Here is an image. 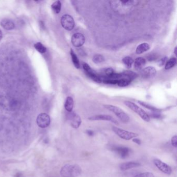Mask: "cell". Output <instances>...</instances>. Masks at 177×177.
Instances as JSON below:
<instances>
[{"mask_svg":"<svg viewBox=\"0 0 177 177\" xmlns=\"http://www.w3.org/2000/svg\"><path fill=\"white\" fill-rule=\"evenodd\" d=\"M81 172V168L77 164H67L63 166L60 170V174L62 177H77Z\"/></svg>","mask_w":177,"mask_h":177,"instance_id":"1","label":"cell"},{"mask_svg":"<svg viewBox=\"0 0 177 177\" xmlns=\"http://www.w3.org/2000/svg\"><path fill=\"white\" fill-rule=\"evenodd\" d=\"M105 108L112 112L114 113L116 116L120 119L123 123H127L130 120L129 115L127 114L121 108L118 107L115 105H104Z\"/></svg>","mask_w":177,"mask_h":177,"instance_id":"2","label":"cell"},{"mask_svg":"<svg viewBox=\"0 0 177 177\" xmlns=\"http://www.w3.org/2000/svg\"><path fill=\"white\" fill-rule=\"evenodd\" d=\"M124 104L130 109L132 110L134 112L136 113L144 121H146V122H150V117L149 115L148 114H147L143 109L140 108L139 106L129 101H124Z\"/></svg>","mask_w":177,"mask_h":177,"instance_id":"3","label":"cell"},{"mask_svg":"<svg viewBox=\"0 0 177 177\" xmlns=\"http://www.w3.org/2000/svg\"><path fill=\"white\" fill-rule=\"evenodd\" d=\"M112 129L113 131L118 136L126 140H129L138 136V134L134 132L126 131L124 129H121L120 128L114 126L113 127Z\"/></svg>","mask_w":177,"mask_h":177,"instance_id":"4","label":"cell"},{"mask_svg":"<svg viewBox=\"0 0 177 177\" xmlns=\"http://www.w3.org/2000/svg\"><path fill=\"white\" fill-rule=\"evenodd\" d=\"M83 68L87 77L91 79L93 81L96 82L98 83H102V80L100 77L99 74L93 70L87 63H84L83 64Z\"/></svg>","mask_w":177,"mask_h":177,"instance_id":"5","label":"cell"},{"mask_svg":"<svg viewBox=\"0 0 177 177\" xmlns=\"http://www.w3.org/2000/svg\"><path fill=\"white\" fill-rule=\"evenodd\" d=\"M61 24L64 29L68 31H71L75 26V22L73 18L70 15L66 14L61 18Z\"/></svg>","mask_w":177,"mask_h":177,"instance_id":"6","label":"cell"},{"mask_svg":"<svg viewBox=\"0 0 177 177\" xmlns=\"http://www.w3.org/2000/svg\"><path fill=\"white\" fill-rule=\"evenodd\" d=\"M36 123L40 128H47L50 124V116L47 113H42L38 116L36 118Z\"/></svg>","mask_w":177,"mask_h":177,"instance_id":"7","label":"cell"},{"mask_svg":"<svg viewBox=\"0 0 177 177\" xmlns=\"http://www.w3.org/2000/svg\"><path fill=\"white\" fill-rule=\"evenodd\" d=\"M68 114V119L70 122L71 126L74 128H78L81 124L82 120L79 115L73 112H69Z\"/></svg>","mask_w":177,"mask_h":177,"instance_id":"8","label":"cell"},{"mask_svg":"<svg viewBox=\"0 0 177 177\" xmlns=\"http://www.w3.org/2000/svg\"><path fill=\"white\" fill-rule=\"evenodd\" d=\"M85 38L84 35L81 33H75L72 36L71 42L74 47L79 48L84 45Z\"/></svg>","mask_w":177,"mask_h":177,"instance_id":"9","label":"cell"},{"mask_svg":"<svg viewBox=\"0 0 177 177\" xmlns=\"http://www.w3.org/2000/svg\"><path fill=\"white\" fill-rule=\"evenodd\" d=\"M153 162L154 165H155L156 167L163 173L168 175H170L171 174L172 172L171 168L166 163H164L161 160L157 159L154 160Z\"/></svg>","mask_w":177,"mask_h":177,"instance_id":"10","label":"cell"},{"mask_svg":"<svg viewBox=\"0 0 177 177\" xmlns=\"http://www.w3.org/2000/svg\"><path fill=\"white\" fill-rule=\"evenodd\" d=\"M156 70L155 68L149 66L142 69L141 75L142 77L145 79H151L155 77Z\"/></svg>","mask_w":177,"mask_h":177,"instance_id":"11","label":"cell"},{"mask_svg":"<svg viewBox=\"0 0 177 177\" xmlns=\"http://www.w3.org/2000/svg\"><path fill=\"white\" fill-rule=\"evenodd\" d=\"M112 150L117 153L122 158H127L128 157L130 150L128 147L122 146H115L112 148Z\"/></svg>","mask_w":177,"mask_h":177,"instance_id":"12","label":"cell"},{"mask_svg":"<svg viewBox=\"0 0 177 177\" xmlns=\"http://www.w3.org/2000/svg\"><path fill=\"white\" fill-rule=\"evenodd\" d=\"M89 120L91 121H109L115 124H118V123L116 120H115L114 117L112 116L106 114H100V115H95L88 118Z\"/></svg>","mask_w":177,"mask_h":177,"instance_id":"13","label":"cell"},{"mask_svg":"<svg viewBox=\"0 0 177 177\" xmlns=\"http://www.w3.org/2000/svg\"><path fill=\"white\" fill-rule=\"evenodd\" d=\"M140 166V164L134 162H129L126 163H123L120 165V169L122 171L129 170L134 168H136Z\"/></svg>","mask_w":177,"mask_h":177,"instance_id":"14","label":"cell"},{"mask_svg":"<svg viewBox=\"0 0 177 177\" xmlns=\"http://www.w3.org/2000/svg\"><path fill=\"white\" fill-rule=\"evenodd\" d=\"M146 63V60L143 57H138L134 62V66L135 69L140 71L143 69Z\"/></svg>","mask_w":177,"mask_h":177,"instance_id":"15","label":"cell"},{"mask_svg":"<svg viewBox=\"0 0 177 177\" xmlns=\"http://www.w3.org/2000/svg\"><path fill=\"white\" fill-rule=\"evenodd\" d=\"M1 24L4 29L7 30H12L14 29L15 26L14 22L8 19H3L1 22Z\"/></svg>","mask_w":177,"mask_h":177,"instance_id":"16","label":"cell"},{"mask_svg":"<svg viewBox=\"0 0 177 177\" xmlns=\"http://www.w3.org/2000/svg\"><path fill=\"white\" fill-rule=\"evenodd\" d=\"M150 46L148 43H141L137 46L136 50V53L137 54L140 55V54L148 51L150 49Z\"/></svg>","mask_w":177,"mask_h":177,"instance_id":"17","label":"cell"},{"mask_svg":"<svg viewBox=\"0 0 177 177\" xmlns=\"http://www.w3.org/2000/svg\"><path fill=\"white\" fill-rule=\"evenodd\" d=\"M121 74H122L121 78H126V79L130 80L132 82L134 79H136L137 77L138 76L137 74L135 72L132 71H129V70L125 71L122 73H121Z\"/></svg>","mask_w":177,"mask_h":177,"instance_id":"18","label":"cell"},{"mask_svg":"<svg viewBox=\"0 0 177 177\" xmlns=\"http://www.w3.org/2000/svg\"><path fill=\"white\" fill-rule=\"evenodd\" d=\"M74 106V100L71 97H68L65 103V108L68 112H72Z\"/></svg>","mask_w":177,"mask_h":177,"instance_id":"19","label":"cell"},{"mask_svg":"<svg viewBox=\"0 0 177 177\" xmlns=\"http://www.w3.org/2000/svg\"><path fill=\"white\" fill-rule=\"evenodd\" d=\"M70 55H71V59H72V62H73V64L74 65V67L77 69H79L81 67V65H80L79 60L76 54L74 53V51L72 49H71V50H70Z\"/></svg>","mask_w":177,"mask_h":177,"instance_id":"20","label":"cell"},{"mask_svg":"<svg viewBox=\"0 0 177 177\" xmlns=\"http://www.w3.org/2000/svg\"><path fill=\"white\" fill-rule=\"evenodd\" d=\"M134 62L133 59L129 56H126L122 59V62L127 69H130L132 68Z\"/></svg>","mask_w":177,"mask_h":177,"instance_id":"21","label":"cell"},{"mask_svg":"<svg viewBox=\"0 0 177 177\" xmlns=\"http://www.w3.org/2000/svg\"><path fill=\"white\" fill-rule=\"evenodd\" d=\"M177 63V59L176 57H172L170 58L166 62L165 68L166 70H169L174 67Z\"/></svg>","mask_w":177,"mask_h":177,"instance_id":"22","label":"cell"},{"mask_svg":"<svg viewBox=\"0 0 177 177\" xmlns=\"http://www.w3.org/2000/svg\"><path fill=\"white\" fill-rule=\"evenodd\" d=\"M52 9L55 14H59L61 9V3L60 1H56L51 6Z\"/></svg>","mask_w":177,"mask_h":177,"instance_id":"23","label":"cell"},{"mask_svg":"<svg viewBox=\"0 0 177 177\" xmlns=\"http://www.w3.org/2000/svg\"><path fill=\"white\" fill-rule=\"evenodd\" d=\"M138 103H139L140 105L144 107V108H146V109H148V110H151V111H153L154 112L157 113L158 112H160V109H158L157 108L153 107L152 105H149L148 103H146V102H142V101H138Z\"/></svg>","mask_w":177,"mask_h":177,"instance_id":"24","label":"cell"},{"mask_svg":"<svg viewBox=\"0 0 177 177\" xmlns=\"http://www.w3.org/2000/svg\"><path fill=\"white\" fill-rule=\"evenodd\" d=\"M34 48L36 49V50L39 53H41V54H44V53H45L46 50H47V48L45 46L40 42H38V43H36L34 45Z\"/></svg>","mask_w":177,"mask_h":177,"instance_id":"25","label":"cell"},{"mask_svg":"<svg viewBox=\"0 0 177 177\" xmlns=\"http://www.w3.org/2000/svg\"><path fill=\"white\" fill-rule=\"evenodd\" d=\"M92 60L95 63L98 64L104 62L105 61V59L102 55L100 54H96L93 56Z\"/></svg>","mask_w":177,"mask_h":177,"instance_id":"26","label":"cell"},{"mask_svg":"<svg viewBox=\"0 0 177 177\" xmlns=\"http://www.w3.org/2000/svg\"><path fill=\"white\" fill-rule=\"evenodd\" d=\"M132 81L126 78H121L118 80L117 85L120 87H126L128 86L131 83Z\"/></svg>","mask_w":177,"mask_h":177,"instance_id":"27","label":"cell"},{"mask_svg":"<svg viewBox=\"0 0 177 177\" xmlns=\"http://www.w3.org/2000/svg\"><path fill=\"white\" fill-rule=\"evenodd\" d=\"M134 177H154V175L150 172H143L135 176Z\"/></svg>","mask_w":177,"mask_h":177,"instance_id":"28","label":"cell"},{"mask_svg":"<svg viewBox=\"0 0 177 177\" xmlns=\"http://www.w3.org/2000/svg\"><path fill=\"white\" fill-rule=\"evenodd\" d=\"M167 58L166 57H165L161 58L160 60H159L158 62H157V65H158V66L162 67L164 65H165V63H166V62L167 61Z\"/></svg>","mask_w":177,"mask_h":177,"instance_id":"29","label":"cell"},{"mask_svg":"<svg viewBox=\"0 0 177 177\" xmlns=\"http://www.w3.org/2000/svg\"><path fill=\"white\" fill-rule=\"evenodd\" d=\"M171 144L173 146H174L175 148L177 147V136L176 135H175L171 139Z\"/></svg>","mask_w":177,"mask_h":177,"instance_id":"30","label":"cell"},{"mask_svg":"<svg viewBox=\"0 0 177 177\" xmlns=\"http://www.w3.org/2000/svg\"><path fill=\"white\" fill-rule=\"evenodd\" d=\"M151 116L153 117V118H161V115H160V114H158L157 113L152 114H151Z\"/></svg>","mask_w":177,"mask_h":177,"instance_id":"31","label":"cell"},{"mask_svg":"<svg viewBox=\"0 0 177 177\" xmlns=\"http://www.w3.org/2000/svg\"><path fill=\"white\" fill-rule=\"evenodd\" d=\"M132 141H133L134 142L136 143L137 144H138V145H140L141 144V141L139 139H138V138H133Z\"/></svg>","mask_w":177,"mask_h":177,"instance_id":"32","label":"cell"},{"mask_svg":"<svg viewBox=\"0 0 177 177\" xmlns=\"http://www.w3.org/2000/svg\"><path fill=\"white\" fill-rule=\"evenodd\" d=\"M86 132H87V134L89 136H93L94 135V132H93V130H87L86 131Z\"/></svg>","mask_w":177,"mask_h":177,"instance_id":"33","label":"cell"},{"mask_svg":"<svg viewBox=\"0 0 177 177\" xmlns=\"http://www.w3.org/2000/svg\"><path fill=\"white\" fill-rule=\"evenodd\" d=\"M14 177H23V175L20 172H17L15 175Z\"/></svg>","mask_w":177,"mask_h":177,"instance_id":"34","label":"cell"},{"mask_svg":"<svg viewBox=\"0 0 177 177\" xmlns=\"http://www.w3.org/2000/svg\"><path fill=\"white\" fill-rule=\"evenodd\" d=\"M3 37L2 32L0 30V41L2 40Z\"/></svg>","mask_w":177,"mask_h":177,"instance_id":"35","label":"cell"},{"mask_svg":"<svg viewBox=\"0 0 177 177\" xmlns=\"http://www.w3.org/2000/svg\"><path fill=\"white\" fill-rule=\"evenodd\" d=\"M176 50H177V47H176L174 49V53H175V55H176Z\"/></svg>","mask_w":177,"mask_h":177,"instance_id":"36","label":"cell"}]
</instances>
